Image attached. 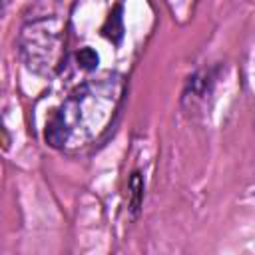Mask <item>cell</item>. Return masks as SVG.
Segmentation results:
<instances>
[{"label":"cell","instance_id":"obj_1","mask_svg":"<svg viewBox=\"0 0 255 255\" xmlns=\"http://www.w3.org/2000/svg\"><path fill=\"white\" fill-rule=\"evenodd\" d=\"M124 92L126 80L118 72H106L82 82L48 118L44 141L64 153L92 147L114 126Z\"/></svg>","mask_w":255,"mask_h":255},{"label":"cell","instance_id":"obj_2","mask_svg":"<svg viewBox=\"0 0 255 255\" xmlns=\"http://www.w3.org/2000/svg\"><path fill=\"white\" fill-rule=\"evenodd\" d=\"M62 28L54 18H38L24 24L18 48L26 68L44 76L56 70L62 54Z\"/></svg>","mask_w":255,"mask_h":255},{"label":"cell","instance_id":"obj_3","mask_svg":"<svg viewBox=\"0 0 255 255\" xmlns=\"http://www.w3.org/2000/svg\"><path fill=\"white\" fill-rule=\"evenodd\" d=\"M104 36L108 40H112L114 44H120L122 36H124V24H122V6H116V10L108 16L106 26L102 28Z\"/></svg>","mask_w":255,"mask_h":255},{"label":"cell","instance_id":"obj_4","mask_svg":"<svg viewBox=\"0 0 255 255\" xmlns=\"http://www.w3.org/2000/svg\"><path fill=\"white\" fill-rule=\"evenodd\" d=\"M129 189H131V209H139V203H141V191H143V183H141V177L137 171H133L131 179H129Z\"/></svg>","mask_w":255,"mask_h":255},{"label":"cell","instance_id":"obj_5","mask_svg":"<svg viewBox=\"0 0 255 255\" xmlns=\"http://www.w3.org/2000/svg\"><path fill=\"white\" fill-rule=\"evenodd\" d=\"M76 58H78V66L84 70H94L98 66V54L92 48H82Z\"/></svg>","mask_w":255,"mask_h":255},{"label":"cell","instance_id":"obj_6","mask_svg":"<svg viewBox=\"0 0 255 255\" xmlns=\"http://www.w3.org/2000/svg\"><path fill=\"white\" fill-rule=\"evenodd\" d=\"M10 2H12V0H2V8H6V6L10 4Z\"/></svg>","mask_w":255,"mask_h":255}]
</instances>
